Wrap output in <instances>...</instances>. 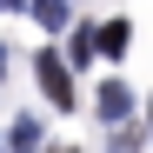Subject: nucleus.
<instances>
[{
  "label": "nucleus",
  "mask_w": 153,
  "mask_h": 153,
  "mask_svg": "<svg viewBox=\"0 0 153 153\" xmlns=\"http://www.w3.org/2000/svg\"><path fill=\"white\" fill-rule=\"evenodd\" d=\"M146 126H153V107H146Z\"/></svg>",
  "instance_id": "nucleus-10"
},
{
  "label": "nucleus",
  "mask_w": 153,
  "mask_h": 153,
  "mask_svg": "<svg viewBox=\"0 0 153 153\" xmlns=\"http://www.w3.org/2000/svg\"><path fill=\"white\" fill-rule=\"evenodd\" d=\"M0 67H7V47H0Z\"/></svg>",
  "instance_id": "nucleus-8"
},
{
  "label": "nucleus",
  "mask_w": 153,
  "mask_h": 153,
  "mask_svg": "<svg viewBox=\"0 0 153 153\" xmlns=\"http://www.w3.org/2000/svg\"><path fill=\"white\" fill-rule=\"evenodd\" d=\"M53 153H73V146H53Z\"/></svg>",
  "instance_id": "nucleus-9"
},
{
  "label": "nucleus",
  "mask_w": 153,
  "mask_h": 153,
  "mask_svg": "<svg viewBox=\"0 0 153 153\" xmlns=\"http://www.w3.org/2000/svg\"><path fill=\"white\" fill-rule=\"evenodd\" d=\"M0 153H7V146H0Z\"/></svg>",
  "instance_id": "nucleus-11"
},
{
  "label": "nucleus",
  "mask_w": 153,
  "mask_h": 153,
  "mask_svg": "<svg viewBox=\"0 0 153 153\" xmlns=\"http://www.w3.org/2000/svg\"><path fill=\"white\" fill-rule=\"evenodd\" d=\"M0 146H13V153H40V120H33V113H13V133L0 140Z\"/></svg>",
  "instance_id": "nucleus-4"
},
{
  "label": "nucleus",
  "mask_w": 153,
  "mask_h": 153,
  "mask_svg": "<svg viewBox=\"0 0 153 153\" xmlns=\"http://www.w3.org/2000/svg\"><path fill=\"white\" fill-rule=\"evenodd\" d=\"M27 7H33V20H40L47 33H67V13H73V0H27Z\"/></svg>",
  "instance_id": "nucleus-5"
},
{
  "label": "nucleus",
  "mask_w": 153,
  "mask_h": 153,
  "mask_svg": "<svg viewBox=\"0 0 153 153\" xmlns=\"http://www.w3.org/2000/svg\"><path fill=\"white\" fill-rule=\"evenodd\" d=\"M33 80H40V93H47V107H67V113H73L80 93H73V67L60 60V47H40V53H33Z\"/></svg>",
  "instance_id": "nucleus-1"
},
{
  "label": "nucleus",
  "mask_w": 153,
  "mask_h": 153,
  "mask_svg": "<svg viewBox=\"0 0 153 153\" xmlns=\"http://www.w3.org/2000/svg\"><path fill=\"white\" fill-rule=\"evenodd\" d=\"M67 67H80V60H93V27H73L67 33V53H60Z\"/></svg>",
  "instance_id": "nucleus-6"
},
{
  "label": "nucleus",
  "mask_w": 153,
  "mask_h": 153,
  "mask_svg": "<svg viewBox=\"0 0 153 153\" xmlns=\"http://www.w3.org/2000/svg\"><path fill=\"white\" fill-rule=\"evenodd\" d=\"M7 7H13V13H20V7H27V0H0V13H7Z\"/></svg>",
  "instance_id": "nucleus-7"
},
{
  "label": "nucleus",
  "mask_w": 153,
  "mask_h": 153,
  "mask_svg": "<svg viewBox=\"0 0 153 153\" xmlns=\"http://www.w3.org/2000/svg\"><path fill=\"white\" fill-rule=\"evenodd\" d=\"M126 47H133V20H100V27H93V53H126Z\"/></svg>",
  "instance_id": "nucleus-3"
},
{
  "label": "nucleus",
  "mask_w": 153,
  "mask_h": 153,
  "mask_svg": "<svg viewBox=\"0 0 153 153\" xmlns=\"http://www.w3.org/2000/svg\"><path fill=\"white\" fill-rule=\"evenodd\" d=\"M93 113L107 120V126H126V113H133V87H126V80H107V87L93 93Z\"/></svg>",
  "instance_id": "nucleus-2"
}]
</instances>
